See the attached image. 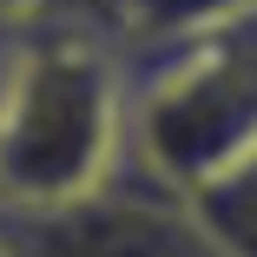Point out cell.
<instances>
[{
	"label": "cell",
	"instance_id": "6da1fadb",
	"mask_svg": "<svg viewBox=\"0 0 257 257\" xmlns=\"http://www.w3.org/2000/svg\"><path fill=\"white\" fill-rule=\"evenodd\" d=\"M125 165V40L99 14L7 27L0 204H66Z\"/></svg>",
	"mask_w": 257,
	"mask_h": 257
},
{
	"label": "cell",
	"instance_id": "7a4b0ae2",
	"mask_svg": "<svg viewBox=\"0 0 257 257\" xmlns=\"http://www.w3.org/2000/svg\"><path fill=\"white\" fill-rule=\"evenodd\" d=\"M257 145V7L185 27L165 40H125V159L198 191Z\"/></svg>",
	"mask_w": 257,
	"mask_h": 257
},
{
	"label": "cell",
	"instance_id": "3957f363",
	"mask_svg": "<svg viewBox=\"0 0 257 257\" xmlns=\"http://www.w3.org/2000/svg\"><path fill=\"white\" fill-rule=\"evenodd\" d=\"M0 237L14 257H218L191 198L132 159L66 204H0Z\"/></svg>",
	"mask_w": 257,
	"mask_h": 257
},
{
	"label": "cell",
	"instance_id": "277c9868",
	"mask_svg": "<svg viewBox=\"0 0 257 257\" xmlns=\"http://www.w3.org/2000/svg\"><path fill=\"white\" fill-rule=\"evenodd\" d=\"M185 198H191L204 237L218 244V257H257V145Z\"/></svg>",
	"mask_w": 257,
	"mask_h": 257
},
{
	"label": "cell",
	"instance_id": "5b68a950",
	"mask_svg": "<svg viewBox=\"0 0 257 257\" xmlns=\"http://www.w3.org/2000/svg\"><path fill=\"white\" fill-rule=\"evenodd\" d=\"M257 0H119V40H165L185 27H211L231 14H250Z\"/></svg>",
	"mask_w": 257,
	"mask_h": 257
},
{
	"label": "cell",
	"instance_id": "8992f818",
	"mask_svg": "<svg viewBox=\"0 0 257 257\" xmlns=\"http://www.w3.org/2000/svg\"><path fill=\"white\" fill-rule=\"evenodd\" d=\"M0 60H7V27H0Z\"/></svg>",
	"mask_w": 257,
	"mask_h": 257
},
{
	"label": "cell",
	"instance_id": "52a82bcc",
	"mask_svg": "<svg viewBox=\"0 0 257 257\" xmlns=\"http://www.w3.org/2000/svg\"><path fill=\"white\" fill-rule=\"evenodd\" d=\"M0 257H14V250H7V237H0Z\"/></svg>",
	"mask_w": 257,
	"mask_h": 257
}]
</instances>
